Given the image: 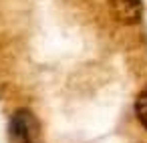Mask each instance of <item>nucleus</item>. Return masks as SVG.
Segmentation results:
<instances>
[{
    "mask_svg": "<svg viewBox=\"0 0 147 143\" xmlns=\"http://www.w3.org/2000/svg\"><path fill=\"white\" fill-rule=\"evenodd\" d=\"M10 143H45L40 133V123L28 109H18L8 123Z\"/></svg>",
    "mask_w": 147,
    "mask_h": 143,
    "instance_id": "f257e3e1",
    "label": "nucleus"
},
{
    "mask_svg": "<svg viewBox=\"0 0 147 143\" xmlns=\"http://www.w3.org/2000/svg\"><path fill=\"white\" fill-rule=\"evenodd\" d=\"M109 8H111L113 18L125 26L137 24L143 16L141 0H109Z\"/></svg>",
    "mask_w": 147,
    "mask_h": 143,
    "instance_id": "f03ea898",
    "label": "nucleus"
},
{
    "mask_svg": "<svg viewBox=\"0 0 147 143\" xmlns=\"http://www.w3.org/2000/svg\"><path fill=\"white\" fill-rule=\"evenodd\" d=\"M135 113H137V119L141 121V125L147 129V89L139 93V97L135 101Z\"/></svg>",
    "mask_w": 147,
    "mask_h": 143,
    "instance_id": "7ed1b4c3",
    "label": "nucleus"
}]
</instances>
